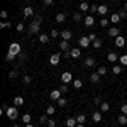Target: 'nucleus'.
Listing matches in <instances>:
<instances>
[{
  "mask_svg": "<svg viewBox=\"0 0 127 127\" xmlns=\"http://www.w3.org/2000/svg\"><path fill=\"white\" fill-rule=\"evenodd\" d=\"M0 15H2V19H7V15H9V12H7V10H2V12H0Z\"/></svg>",
  "mask_w": 127,
  "mask_h": 127,
  "instance_id": "obj_49",
  "label": "nucleus"
},
{
  "mask_svg": "<svg viewBox=\"0 0 127 127\" xmlns=\"http://www.w3.org/2000/svg\"><path fill=\"white\" fill-rule=\"evenodd\" d=\"M108 36H110V37H117V36H120L119 27H110V29H108Z\"/></svg>",
  "mask_w": 127,
  "mask_h": 127,
  "instance_id": "obj_10",
  "label": "nucleus"
},
{
  "mask_svg": "<svg viewBox=\"0 0 127 127\" xmlns=\"http://www.w3.org/2000/svg\"><path fill=\"white\" fill-rule=\"evenodd\" d=\"M54 112H56L54 105H49V107L46 108V114H48V115H54Z\"/></svg>",
  "mask_w": 127,
  "mask_h": 127,
  "instance_id": "obj_31",
  "label": "nucleus"
},
{
  "mask_svg": "<svg viewBox=\"0 0 127 127\" xmlns=\"http://www.w3.org/2000/svg\"><path fill=\"white\" fill-rule=\"evenodd\" d=\"M15 29H17V32H24V24H17Z\"/></svg>",
  "mask_w": 127,
  "mask_h": 127,
  "instance_id": "obj_45",
  "label": "nucleus"
},
{
  "mask_svg": "<svg viewBox=\"0 0 127 127\" xmlns=\"http://www.w3.org/2000/svg\"><path fill=\"white\" fill-rule=\"evenodd\" d=\"M112 71H114V75H120V73H122V66H120V64H115V66L112 68Z\"/></svg>",
  "mask_w": 127,
  "mask_h": 127,
  "instance_id": "obj_30",
  "label": "nucleus"
},
{
  "mask_svg": "<svg viewBox=\"0 0 127 127\" xmlns=\"http://www.w3.org/2000/svg\"><path fill=\"white\" fill-rule=\"evenodd\" d=\"M126 2H127V0H126Z\"/></svg>",
  "mask_w": 127,
  "mask_h": 127,
  "instance_id": "obj_60",
  "label": "nucleus"
},
{
  "mask_svg": "<svg viewBox=\"0 0 127 127\" xmlns=\"http://www.w3.org/2000/svg\"><path fill=\"white\" fill-rule=\"evenodd\" d=\"M54 126H56V122H54L53 119H49L48 120V127H54Z\"/></svg>",
  "mask_w": 127,
  "mask_h": 127,
  "instance_id": "obj_50",
  "label": "nucleus"
},
{
  "mask_svg": "<svg viewBox=\"0 0 127 127\" xmlns=\"http://www.w3.org/2000/svg\"><path fill=\"white\" fill-rule=\"evenodd\" d=\"M59 59H61V56H59L58 53H56V54H51V58H49V63H51L53 66H58V64H59Z\"/></svg>",
  "mask_w": 127,
  "mask_h": 127,
  "instance_id": "obj_6",
  "label": "nucleus"
},
{
  "mask_svg": "<svg viewBox=\"0 0 127 127\" xmlns=\"http://www.w3.org/2000/svg\"><path fill=\"white\" fill-rule=\"evenodd\" d=\"M54 0H44V5H53Z\"/></svg>",
  "mask_w": 127,
  "mask_h": 127,
  "instance_id": "obj_55",
  "label": "nucleus"
},
{
  "mask_svg": "<svg viewBox=\"0 0 127 127\" xmlns=\"http://www.w3.org/2000/svg\"><path fill=\"white\" fill-rule=\"evenodd\" d=\"M73 19H75V22H81L83 17H81V14H80V12H75V14H73Z\"/></svg>",
  "mask_w": 127,
  "mask_h": 127,
  "instance_id": "obj_33",
  "label": "nucleus"
},
{
  "mask_svg": "<svg viewBox=\"0 0 127 127\" xmlns=\"http://www.w3.org/2000/svg\"><path fill=\"white\" fill-rule=\"evenodd\" d=\"M73 87L76 88V90H80V88L83 87V81H81V80H80V78H76V80H73Z\"/></svg>",
  "mask_w": 127,
  "mask_h": 127,
  "instance_id": "obj_23",
  "label": "nucleus"
},
{
  "mask_svg": "<svg viewBox=\"0 0 127 127\" xmlns=\"http://www.w3.org/2000/svg\"><path fill=\"white\" fill-rule=\"evenodd\" d=\"M39 120H41V122H42V124H48V120H49L48 114H44V115H41V117H39Z\"/></svg>",
  "mask_w": 127,
  "mask_h": 127,
  "instance_id": "obj_37",
  "label": "nucleus"
},
{
  "mask_svg": "<svg viewBox=\"0 0 127 127\" xmlns=\"http://www.w3.org/2000/svg\"><path fill=\"white\" fill-rule=\"evenodd\" d=\"M59 90H61L63 93H66V92H68V85H66V83H63V85L59 87Z\"/></svg>",
  "mask_w": 127,
  "mask_h": 127,
  "instance_id": "obj_44",
  "label": "nucleus"
},
{
  "mask_svg": "<svg viewBox=\"0 0 127 127\" xmlns=\"http://www.w3.org/2000/svg\"><path fill=\"white\" fill-rule=\"evenodd\" d=\"M9 51H10V53H14L15 56H17L19 53H22V49H20V44H19V42H12V44H10V48H9Z\"/></svg>",
  "mask_w": 127,
  "mask_h": 127,
  "instance_id": "obj_3",
  "label": "nucleus"
},
{
  "mask_svg": "<svg viewBox=\"0 0 127 127\" xmlns=\"http://www.w3.org/2000/svg\"><path fill=\"white\" fill-rule=\"evenodd\" d=\"M93 103H102V98H100V97H95V98H93Z\"/></svg>",
  "mask_w": 127,
  "mask_h": 127,
  "instance_id": "obj_52",
  "label": "nucleus"
},
{
  "mask_svg": "<svg viewBox=\"0 0 127 127\" xmlns=\"http://www.w3.org/2000/svg\"><path fill=\"white\" fill-rule=\"evenodd\" d=\"M115 46H117V48H124V46H126V39H124L122 36H117V37H115Z\"/></svg>",
  "mask_w": 127,
  "mask_h": 127,
  "instance_id": "obj_11",
  "label": "nucleus"
},
{
  "mask_svg": "<svg viewBox=\"0 0 127 127\" xmlns=\"http://www.w3.org/2000/svg\"><path fill=\"white\" fill-rule=\"evenodd\" d=\"M59 48H61V51H69V42L68 41H61Z\"/></svg>",
  "mask_w": 127,
  "mask_h": 127,
  "instance_id": "obj_20",
  "label": "nucleus"
},
{
  "mask_svg": "<svg viewBox=\"0 0 127 127\" xmlns=\"http://www.w3.org/2000/svg\"><path fill=\"white\" fill-rule=\"evenodd\" d=\"M14 105H15V107L24 105V98H22V97H15V98H14Z\"/></svg>",
  "mask_w": 127,
  "mask_h": 127,
  "instance_id": "obj_25",
  "label": "nucleus"
},
{
  "mask_svg": "<svg viewBox=\"0 0 127 127\" xmlns=\"http://www.w3.org/2000/svg\"><path fill=\"white\" fill-rule=\"evenodd\" d=\"M61 37H63V41H69L71 37H73V32L69 29H64L63 32H61Z\"/></svg>",
  "mask_w": 127,
  "mask_h": 127,
  "instance_id": "obj_9",
  "label": "nucleus"
},
{
  "mask_svg": "<svg viewBox=\"0 0 127 127\" xmlns=\"http://www.w3.org/2000/svg\"><path fill=\"white\" fill-rule=\"evenodd\" d=\"M76 117H69V119H66V126L68 127H76Z\"/></svg>",
  "mask_w": 127,
  "mask_h": 127,
  "instance_id": "obj_14",
  "label": "nucleus"
},
{
  "mask_svg": "<svg viewBox=\"0 0 127 127\" xmlns=\"http://www.w3.org/2000/svg\"><path fill=\"white\" fill-rule=\"evenodd\" d=\"M41 20H42V17H41V15H37V17H36V20H32V22H31V26H29V32H31V34H37V32H39V29H41Z\"/></svg>",
  "mask_w": 127,
  "mask_h": 127,
  "instance_id": "obj_1",
  "label": "nucleus"
},
{
  "mask_svg": "<svg viewBox=\"0 0 127 127\" xmlns=\"http://www.w3.org/2000/svg\"><path fill=\"white\" fill-rule=\"evenodd\" d=\"M98 75H100V76H103V75H107V68H105V66H100V68H98V71H97Z\"/></svg>",
  "mask_w": 127,
  "mask_h": 127,
  "instance_id": "obj_36",
  "label": "nucleus"
},
{
  "mask_svg": "<svg viewBox=\"0 0 127 127\" xmlns=\"http://www.w3.org/2000/svg\"><path fill=\"white\" fill-rule=\"evenodd\" d=\"M24 127H34V126H32V124H26Z\"/></svg>",
  "mask_w": 127,
  "mask_h": 127,
  "instance_id": "obj_57",
  "label": "nucleus"
},
{
  "mask_svg": "<svg viewBox=\"0 0 127 127\" xmlns=\"http://www.w3.org/2000/svg\"><path fill=\"white\" fill-rule=\"evenodd\" d=\"M22 80H24V83H31V80H32V78H31V76H24Z\"/></svg>",
  "mask_w": 127,
  "mask_h": 127,
  "instance_id": "obj_53",
  "label": "nucleus"
},
{
  "mask_svg": "<svg viewBox=\"0 0 127 127\" xmlns=\"http://www.w3.org/2000/svg\"><path fill=\"white\" fill-rule=\"evenodd\" d=\"M56 103H58L59 107H64V105H66V98H59V100L56 102Z\"/></svg>",
  "mask_w": 127,
  "mask_h": 127,
  "instance_id": "obj_40",
  "label": "nucleus"
},
{
  "mask_svg": "<svg viewBox=\"0 0 127 127\" xmlns=\"http://www.w3.org/2000/svg\"><path fill=\"white\" fill-rule=\"evenodd\" d=\"M17 58H19V59H26L27 56H26V53H19V54H17Z\"/></svg>",
  "mask_w": 127,
  "mask_h": 127,
  "instance_id": "obj_51",
  "label": "nucleus"
},
{
  "mask_svg": "<svg viewBox=\"0 0 127 127\" xmlns=\"http://www.w3.org/2000/svg\"><path fill=\"white\" fill-rule=\"evenodd\" d=\"M5 114H7V117H9L10 120H17V117H19V112H17V107H9Z\"/></svg>",
  "mask_w": 127,
  "mask_h": 127,
  "instance_id": "obj_2",
  "label": "nucleus"
},
{
  "mask_svg": "<svg viewBox=\"0 0 127 127\" xmlns=\"http://www.w3.org/2000/svg\"><path fill=\"white\" fill-rule=\"evenodd\" d=\"M64 20H66V14H63V12H59L58 15H56V22H58V24H63Z\"/></svg>",
  "mask_w": 127,
  "mask_h": 127,
  "instance_id": "obj_16",
  "label": "nucleus"
},
{
  "mask_svg": "<svg viewBox=\"0 0 127 127\" xmlns=\"http://www.w3.org/2000/svg\"><path fill=\"white\" fill-rule=\"evenodd\" d=\"M90 10H92V15H93L95 12H98V5H95V3H92V7H90Z\"/></svg>",
  "mask_w": 127,
  "mask_h": 127,
  "instance_id": "obj_42",
  "label": "nucleus"
},
{
  "mask_svg": "<svg viewBox=\"0 0 127 127\" xmlns=\"http://www.w3.org/2000/svg\"><path fill=\"white\" fill-rule=\"evenodd\" d=\"M22 14H24L26 19H27V17H32V15H34V9H32V7H24V9H22Z\"/></svg>",
  "mask_w": 127,
  "mask_h": 127,
  "instance_id": "obj_8",
  "label": "nucleus"
},
{
  "mask_svg": "<svg viewBox=\"0 0 127 127\" xmlns=\"http://www.w3.org/2000/svg\"><path fill=\"white\" fill-rule=\"evenodd\" d=\"M61 93H63V92H61V90H53V92H51V93H49V97H51V100H54V102H58L59 98H61Z\"/></svg>",
  "mask_w": 127,
  "mask_h": 127,
  "instance_id": "obj_5",
  "label": "nucleus"
},
{
  "mask_svg": "<svg viewBox=\"0 0 127 127\" xmlns=\"http://www.w3.org/2000/svg\"><path fill=\"white\" fill-rule=\"evenodd\" d=\"M90 81H92V83H98V81H100V75H98V73H92V75H90Z\"/></svg>",
  "mask_w": 127,
  "mask_h": 127,
  "instance_id": "obj_18",
  "label": "nucleus"
},
{
  "mask_svg": "<svg viewBox=\"0 0 127 127\" xmlns=\"http://www.w3.org/2000/svg\"><path fill=\"white\" fill-rule=\"evenodd\" d=\"M78 42H80V46H81V48H88L92 41H90V37H88V36H83V37H80Z\"/></svg>",
  "mask_w": 127,
  "mask_h": 127,
  "instance_id": "obj_7",
  "label": "nucleus"
},
{
  "mask_svg": "<svg viewBox=\"0 0 127 127\" xmlns=\"http://www.w3.org/2000/svg\"><path fill=\"white\" fill-rule=\"evenodd\" d=\"M0 27H2V29H9V27H10V22H7V20H3V22L0 24Z\"/></svg>",
  "mask_w": 127,
  "mask_h": 127,
  "instance_id": "obj_39",
  "label": "nucleus"
},
{
  "mask_svg": "<svg viewBox=\"0 0 127 127\" xmlns=\"http://www.w3.org/2000/svg\"><path fill=\"white\" fill-rule=\"evenodd\" d=\"M117 59H119L117 53H108V61H110V63H115Z\"/></svg>",
  "mask_w": 127,
  "mask_h": 127,
  "instance_id": "obj_24",
  "label": "nucleus"
},
{
  "mask_svg": "<svg viewBox=\"0 0 127 127\" xmlns=\"http://www.w3.org/2000/svg\"><path fill=\"white\" fill-rule=\"evenodd\" d=\"M119 20H120V15H119V14H114V15L110 17V22H112V24H117Z\"/></svg>",
  "mask_w": 127,
  "mask_h": 127,
  "instance_id": "obj_32",
  "label": "nucleus"
},
{
  "mask_svg": "<svg viewBox=\"0 0 127 127\" xmlns=\"http://www.w3.org/2000/svg\"><path fill=\"white\" fill-rule=\"evenodd\" d=\"M110 110V105H108L107 102H102L100 103V112H108Z\"/></svg>",
  "mask_w": 127,
  "mask_h": 127,
  "instance_id": "obj_22",
  "label": "nucleus"
},
{
  "mask_svg": "<svg viewBox=\"0 0 127 127\" xmlns=\"http://www.w3.org/2000/svg\"><path fill=\"white\" fill-rule=\"evenodd\" d=\"M76 122H78V124H85V122H87V115H85V114H80L78 117H76Z\"/></svg>",
  "mask_w": 127,
  "mask_h": 127,
  "instance_id": "obj_26",
  "label": "nucleus"
},
{
  "mask_svg": "<svg viewBox=\"0 0 127 127\" xmlns=\"http://www.w3.org/2000/svg\"><path fill=\"white\" fill-rule=\"evenodd\" d=\"M93 24H95V19H93V15H87V17H85V26H87V27H92Z\"/></svg>",
  "mask_w": 127,
  "mask_h": 127,
  "instance_id": "obj_12",
  "label": "nucleus"
},
{
  "mask_svg": "<svg viewBox=\"0 0 127 127\" xmlns=\"http://www.w3.org/2000/svg\"><path fill=\"white\" fill-rule=\"evenodd\" d=\"M100 26H102V27H103V29H105V27H107V26H108V20L105 19V17H103V19L100 20Z\"/></svg>",
  "mask_w": 127,
  "mask_h": 127,
  "instance_id": "obj_41",
  "label": "nucleus"
},
{
  "mask_svg": "<svg viewBox=\"0 0 127 127\" xmlns=\"http://www.w3.org/2000/svg\"><path fill=\"white\" fill-rule=\"evenodd\" d=\"M119 61H120V64H124V66H126V64H127V54L120 56V59H119Z\"/></svg>",
  "mask_w": 127,
  "mask_h": 127,
  "instance_id": "obj_38",
  "label": "nucleus"
},
{
  "mask_svg": "<svg viewBox=\"0 0 127 127\" xmlns=\"http://www.w3.org/2000/svg\"><path fill=\"white\" fill-rule=\"evenodd\" d=\"M15 76H17V69H12V71L9 73V78L12 80V78H15Z\"/></svg>",
  "mask_w": 127,
  "mask_h": 127,
  "instance_id": "obj_43",
  "label": "nucleus"
},
{
  "mask_svg": "<svg viewBox=\"0 0 127 127\" xmlns=\"http://www.w3.org/2000/svg\"><path fill=\"white\" fill-rule=\"evenodd\" d=\"M88 37H90V41H92V42H93V41L97 39V36H95V34H93V32H92V34H90V36H88Z\"/></svg>",
  "mask_w": 127,
  "mask_h": 127,
  "instance_id": "obj_54",
  "label": "nucleus"
},
{
  "mask_svg": "<svg viewBox=\"0 0 127 127\" xmlns=\"http://www.w3.org/2000/svg\"><path fill=\"white\" fill-rule=\"evenodd\" d=\"M31 120H32L31 114H24V115H22V122H24V124H31Z\"/></svg>",
  "mask_w": 127,
  "mask_h": 127,
  "instance_id": "obj_27",
  "label": "nucleus"
},
{
  "mask_svg": "<svg viewBox=\"0 0 127 127\" xmlns=\"http://www.w3.org/2000/svg\"><path fill=\"white\" fill-rule=\"evenodd\" d=\"M76 127H85V124H76Z\"/></svg>",
  "mask_w": 127,
  "mask_h": 127,
  "instance_id": "obj_56",
  "label": "nucleus"
},
{
  "mask_svg": "<svg viewBox=\"0 0 127 127\" xmlns=\"http://www.w3.org/2000/svg\"><path fill=\"white\" fill-rule=\"evenodd\" d=\"M92 44H93V48H95V49H98V48H100V46H102V39H98V37H97V39L93 41Z\"/></svg>",
  "mask_w": 127,
  "mask_h": 127,
  "instance_id": "obj_35",
  "label": "nucleus"
},
{
  "mask_svg": "<svg viewBox=\"0 0 127 127\" xmlns=\"http://www.w3.org/2000/svg\"><path fill=\"white\" fill-rule=\"evenodd\" d=\"M85 66H87V68H93V66H95V59L93 58H87L85 59Z\"/></svg>",
  "mask_w": 127,
  "mask_h": 127,
  "instance_id": "obj_17",
  "label": "nucleus"
},
{
  "mask_svg": "<svg viewBox=\"0 0 127 127\" xmlns=\"http://www.w3.org/2000/svg\"><path fill=\"white\" fill-rule=\"evenodd\" d=\"M80 10H81V12H87V10H90V5H88L87 2H81V3H80Z\"/></svg>",
  "mask_w": 127,
  "mask_h": 127,
  "instance_id": "obj_29",
  "label": "nucleus"
},
{
  "mask_svg": "<svg viewBox=\"0 0 127 127\" xmlns=\"http://www.w3.org/2000/svg\"><path fill=\"white\" fill-rule=\"evenodd\" d=\"M108 12V9H107V5H98V14L100 15H103L105 17V14Z\"/></svg>",
  "mask_w": 127,
  "mask_h": 127,
  "instance_id": "obj_19",
  "label": "nucleus"
},
{
  "mask_svg": "<svg viewBox=\"0 0 127 127\" xmlns=\"http://www.w3.org/2000/svg\"><path fill=\"white\" fill-rule=\"evenodd\" d=\"M119 124H120V126H126L127 124V115L126 114H120V115H119Z\"/></svg>",
  "mask_w": 127,
  "mask_h": 127,
  "instance_id": "obj_21",
  "label": "nucleus"
},
{
  "mask_svg": "<svg viewBox=\"0 0 127 127\" xmlns=\"http://www.w3.org/2000/svg\"><path fill=\"white\" fill-rule=\"evenodd\" d=\"M120 110H122V114L127 115V103H122V105H120Z\"/></svg>",
  "mask_w": 127,
  "mask_h": 127,
  "instance_id": "obj_46",
  "label": "nucleus"
},
{
  "mask_svg": "<svg viewBox=\"0 0 127 127\" xmlns=\"http://www.w3.org/2000/svg\"><path fill=\"white\" fill-rule=\"evenodd\" d=\"M58 36H59V32H58L56 29H53V31H51V37H58Z\"/></svg>",
  "mask_w": 127,
  "mask_h": 127,
  "instance_id": "obj_48",
  "label": "nucleus"
},
{
  "mask_svg": "<svg viewBox=\"0 0 127 127\" xmlns=\"http://www.w3.org/2000/svg\"><path fill=\"white\" fill-rule=\"evenodd\" d=\"M119 15H120V19H126V17H127V12H126V10H120V12H119Z\"/></svg>",
  "mask_w": 127,
  "mask_h": 127,
  "instance_id": "obj_47",
  "label": "nucleus"
},
{
  "mask_svg": "<svg viewBox=\"0 0 127 127\" xmlns=\"http://www.w3.org/2000/svg\"><path fill=\"white\" fill-rule=\"evenodd\" d=\"M14 127H20V126H19V124H15V126H14Z\"/></svg>",
  "mask_w": 127,
  "mask_h": 127,
  "instance_id": "obj_59",
  "label": "nucleus"
},
{
  "mask_svg": "<svg viewBox=\"0 0 127 127\" xmlns=\"http://www.w3.org/2000/svg\"><path fill=\"white\" fill-rule=\"evenodd\" d=\"M69 53H71V58H80V56H81V51H80L78 48H75V49H69Z\"/></svg>",
  "mask_w": 127,
  "mask_h": 127,
  "instance_id": "obj_15",
  "label": "nucleus"
},
{
  "mask_svg": "<svg viewBox=\"0 0 127 127\" xmlns=\"http://www.w3.org/2000/svg\"><path fill=\"white\" fill-rule=\"evenodd\" d=\"M39 41L42 44H46V42H49V36L48 34H39Z\"/></svg>",
  "mask_w": 127,
  "mask_h": 127,
  "instance_id": "obj_28",
  "label": "nucleus"
},
{
  "mask_svg": "<svg viewBox=\"0 0 127 127\" xmlns=\"http://www.w3.org/2000/svg\"><path fill=\"white\" fill-rule=\"evenodd\" d=\"M92 120L98 124V122L102 120V112H93V114H92Z\"/></svg>",
  "mask_w": 127,
  "mask_h": 127,
  "instance_id": "obj_13",
  "label": "nucleus"
},
{
  "mask_svg": "<svg viewBox=\"0 0 127 127\" xmlns=\"http://www.w3.org/2000/svg\"><path fill=\"white\" fill-rule=\"evenodd\" d=\"M124 10H126V12H127V2H126V5H124Z\"/></svg>",
  "mask_w": 127,
  "mask_h": 127,
  "instance_id": "obj_58",
  "label": "nucleus"
},
{
  "mask_svg": "<svg viewBox=\"0 0 127 127\" xmlns=\"http://www.w3.org/2000/svg\"><path fill=\"white\" fill-rule=\"evenodd\" d=\"M61 81H63V83H66V85H68L69 81H73V75H71V73H69V71H64V73H63V75H61Z\"/></svg>",
  "mask_w": 127,
  "mask_h": 127,
  "instance_id": "obj_4",
  "label": "nucleus"
},
{
  "mask_svg": "<svg viewBox=\"0 0 127 127\" xmlns=\"http://www.w3.org/2000/svg\"><path fill=\"white\" fill-rule=\"evenodd\" d=\"M15 58H17V56H15L14 53H10V51H9V53H7V56H5V59H7V61H14V59H15Z\"/></svg>",
  "mask_w": 127,
  "mask_h": 127,
  "instance_id": "obj_34",
  "label": "nucleus"
}]
</instances>
